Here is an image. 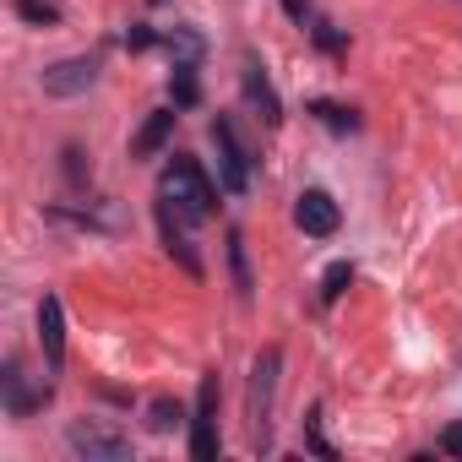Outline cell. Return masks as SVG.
Returning a JSON list of instances; mask_svg holds the SVG:
<instances>
[{
	"instance_id": "12",
	"label": "cell",
	"mask_w": 462,
	"mask_h": 462,
	"mask_svg": "<svg viewBox=\"0 0 462 462\" xmlns=\"http://www.w3.org/2000/svg\"><path fill=\"white\" fill-rule=\"evenodd\" d=\"M0 381H6V408H12V419H28V413L39 408V397L28 392V381H23V365H17V359H6Z\"/></svg>"
},
{
	"instance_id": "14",
	"label": "cell",
	"mask_w": 462,
	"mask_h": 462,
	"mask_svg": "<svg viewBox=\"0 0 462 462\" xmlns=\"http://www.w3.org/2000/svg\"><path fill=\"white\" fill-rule=\"evenodd\" d=\"M348 283H354V262H332V267L321 273V305H337Z\"/></svg>"
},
{
	"instance_id": "8",
	"label": "cell",
	"mask_w": 462,
	"mask_h": 462,
	"mask_svg": "<svg viewBox=\"0 0 462 462\" xmlns=\"http://www.w3.org/2000/svg\"><path fill=\"white\" fill-rule=\"evenodd\" d=\"M294 223L305 228L310 240H327V235H337V201L327 190H305L300 207H294Z\"/></svg>"
},
{
	"instance_id": "10",
	"label": "cell",
	"mask_w": 462,
	"mask_h": 462,
	"mask_svg": "<svg viewBox=\"0 0 462 462\" xmlns=\"http://www.w3.org/2000/svg\"><path fill=\"white\" fill-rule=\"evenodd\" d=\"M169 131H174V109H152V115L142 120L136 142H131V158H152V152H163Z\"/></svg>"
},
{
	"instance_id": "9",
	"label": "cell",
	"mask_w": 462,
	"mask_h": 462,
	"mask_svg": "<svg viewBox=\"0 0 462 462\" xmlns=\"http://www.w3.org/2000/svg\"><path fill=\"white\" fill-rule=\"evenodd\" d=\"M245 98L267 125H283V104H278V93H273V82H267V71L256 60H245Z\"/></svg>"
},
{
	"instance_id": "18",
	"label": "cell",
	"mask_w": 462,
	"mask_h": 462,
	"mask_svg": "<svg viewBox=\"0 0 462 462\" xmlns=\"http://www.w3.org/2000/svg\"><path fill=\"white\" fill-rule=\"evenodd\" d=\"M228 262H235V283H240V294L251 300V267H245V240H240V235H228Z\"/></svg>"
},
{
	"instance_id": "19",
	"label": "cell",
	"mask_w": 462,
	"mask_h": 462,
	"mask_svg": "<svg viewBox=\"0 0 462 462\" xmlns=\"http://www.w3.org/2000/svg\"><path fill=\"white\" fill-rule=\"evenodd\" d=\"M125 44H131V50H152V44H158V33H152L147 23H136V28L125 33Z\"/></svg>"
},
{
	"instance_id": "13",
	"label": "cell",
	"mask_w": 462,
	"mask_h": 462,
	"mask_svg": "<svg viewBox=\"0 0 462 462\" xmlns=\"http://www.w3.org/2000/svg\"><path fill=\"white\" fill-rule=\"evenodd\" d=\"M169 93H174V104H180V109H190V104L201 98V88H196V66H190V60H180V66H174Z\"/></svg>"
},
{
	"instance_id": "17",
	"label": "cell",
	"mask_w": 462,
	"mask_h": 462,
	"mask_svg": "<svg viewBox=\"0 0 462 462\" xmlns=\"http://www.w3.org/2000/svg\"><path fill=\"white\" fill-rule=\"evenodd\" d=\"M17 17L23 23H39V28H55L60 23V6H55V0H17Z\"/></svg>"
},
{
	"instance_id": "24",
	"label": "cell",
	"mask_w": 462,
	"mask_h": 462,
	"mask_svg": "<svg viewBox=\"0 0 462 462\" xmlns=\"http://www.w3.org/2000/svg\"><path fill=\"white\" fill-rule=\"evenodd\" d=\"M147 6H169V0H147Z\"/></svg>"
},
{
	"instance_id": "6",
	"label": "cell",
	"mask_w": 462,
	"mask_h": 462,
	"mask_svg": "<svg viewBox=\"0 0 462 462\" xmlns=\"http://www.w3.org/2000/svg\"><path fill=\"white\" fill-rule=\"evenodd\" d=\"M93 82H98V60H93V55H71V60H60V66L44 71V93H50V98H77V93H88Z\"/></svg>"
},
{
	"instance_id": "15",
	"label": "cell",
	"mask_w": 462,
	"mask_h": 462,
	"mask_svg": "<svg viewBox=\"0 0 462 462\" xmlns=\"http://www.w3.org/2000/svg\"><path fill=\"white\" fill-rule=\"evenodd\" d=\"M310 115H316L327 131H359V115L343 109V104H327V98H321V104H310Z\"/></svg>"
},
{
	"instance_id": "7",
	"label": "cell",
	"mask_w": 462,
	"mask_h": 462,
	"mask_svg": "<svg viewBox=\"0 0 462 462\" xmlns=\"http://www.w3.org/2000/svg\"><path fill=\"white\" fill-rule=\"evenodd\" d=\"M39 348H44L50 375H60V365H66V310H60L55 294H44V305H39Z\"/></svg>"
},
{
	"instance_id": "23",
	"label": "cell",
	"mask_w": 462,
	"mask_h": 462,
	"mask_svg": "<svg viewBox=\"0 0 462 462\" xmlns=\"http://www.w3.org/2000/svg\"><path fill=\"white\" fill-rule=\"evenodd\" d=\"M283 6H289V17H294V23H310V6H305V0H283Z\"/></svg>"
},
{
	"instance_id": "21",
	"label": "cell",
	"mask_w": 462,
	"mask_h": 462,
	"mask_svg": "<svg viewBox=\"0 0 462 462\" xmlns=\"http://www.w3.org/2000/svg\"><path fill=\"white\" fill-rule=\"evenodd\" d=\"M440 451H451V457H462V424H451V430L440 435Z\"/></svg>"
},
{
	"instance_id": "16",
	"label": "cell",
	"mask_w": 462,
	"mask_h": 462,
	"mask_svg": "<svg viewBox=\"0 0 462 462\" xmlns=\"http://www.w3.org/2000/svg\"><path fill=\"white\" fill-rule=\"evenodd\" d=\"M180 419H185V408H180V402H169V397H158V402L147 408V430H152V435H169Z\"/></svg>"
},
{
	"instance_id": "2",
	"label": "cell",
	"mask_w": 462,
	"mask_h": 462,
	"mask_svg": "<svg viewBox=\"0 0 462 462\" xmlns=\"http://www.w3.org/2000/svg\"><path fill=\"white\" fill-rule=\"evenodd\" d=\"M278 370H283V354H278V348H262V354H256V365H251V430H256V440H262V446L273 440Z\"/></svg>"
},
{
	"instance_id": "20",
	"label": "cell",
	"mask_w": 462,
	"mask_h": 462,
	"mask_svg": "<svg viewBox=\"0 0 462 462\" xmlns=\"http://www.w3.org/2000/svg\"><path fill=\"white\" fill-rule=\"evenodd\" d=\"M66 174L82 185V174H88V169H82V147H66Z\"/></svg>"
},
{
	"instance_id": "4",
	"label": "cell",
	"mask_w": 462,
	"mask_h": 462,
	"mask_svg": "<svg viewBox=\"0 0 462 462\" xmlns=\"http://www.w3.org/2000/svg\"><path fill=\"white\" fill-rule=\"evenodd\" d=\"M66 440H71V451L88 457V462H120V457H131V435L115 430V424H104V419H77V424L66 430Z\"/></svg>"
},
{
	"instance_id": "11",
	"label": "cell",
	"mask_w": 462,
	"mask_h": 462,
	"mask_svg": "<svg viewBox=\"0 0 462 462\" xmlns=\"http://www.w3.org/2000/svg\"><path fill=\"white\" fill-rule=\"evenodd\" d=\"M158 228H163V245H169V256H180V267H185L190 278H201V262H196V251L185 245V235L174 228V207H169V201L158 207Z\"/></svg>"
},
{
	"instance_id": "5",
	"label": "cell",
	"mask_w": 462,
	"mask_h": 462,
	"mask_svg": "<svg viewBox=\"0 0 462 462\" xmlns=\"http://www.w3.org/2000/svg\"><path fill=\"white\" fill-rule=\"evenodd\" d=\"M212 147H217V180H223V190L228 196H245L251 190V152L240 147V136H235V120H212Z\"/></svg>"
},
{
	"instance_id": "3",
	"label": "cell",
	"mask_w": 462,
	"mask_h": 462,
	"mask_svg": "<svg viewBox=\"0 0 462 462\" xmlns=\"http://www.w3.org/2000/svg\"><path fill=\"white\" fill-rule=\"evenodd\" d=\"M223 435H217V370L201 375L196 386V408H190V457L196 462H217Z\"/></svg>"
},
{
	"instance_id": "22",
	"label": "cell",
	"mask_w": 462,
	"mask_h": 462,
	"mask_svg": "<svg viewBox=\"0 0 462 462\" xmlns=\"http://www.w3.org/2000/svg\"><path fill=\"white\" fill-rule=\"evenodd\" d=\"M316 44H321V50H343V39H337L327 23H316Z\"/></svg>"
},
{
	"instance_id": "1",
	"label": "cell",
	"mask_w": 462,
	"mask_h": 462,
	"mask_svg": "<svg viewBox=\"0 0 462 462\" xmlns=\"http://www.w3.org/2000/svg\"><path fill=\"white\" fill-rule=\"evenodd\" d=\"M158 190H163V201H169L180 217H190V223L212 217V207H217V190H212V180L201 174V163H196L190 152H174V158H169Z\"/></svg>"
}]
</instances>
